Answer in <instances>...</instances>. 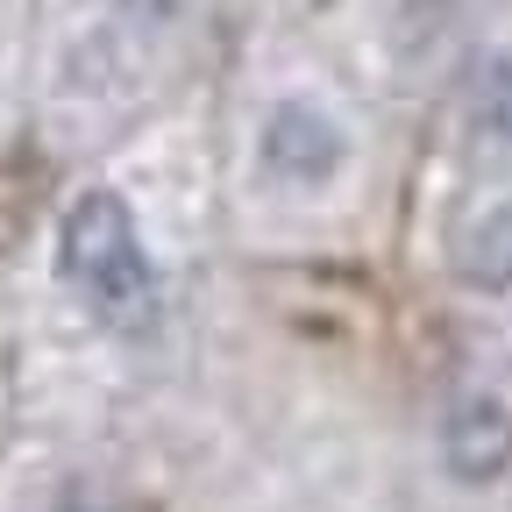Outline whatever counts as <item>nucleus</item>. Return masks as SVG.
I'll return each instance as SVG.
<instances>
[{
    "instance_id": "1",
    "label": "nucleus",
    "mask_w": 512,
    "mask_h": 512,
    "mask_svg": "<svg viewBox=\"0 0 512 512\" xmlns=\"http://www.w3.org/2000/svg\"><path fill=\"white\" fill-rule=\"evenodd\" d=\"M57 264H64V285L100 320H114V328H143L157 313V271H150V249H143L136 214H128L121 192H86L64 214Z\"/></svg>"
},
{
    "instance_id": "2",
    "label": "nucleus",
    "mask_w": 512,
    "mask_h": 512,
    "mask_svg": "<svg viewBox=\"0 0 512 512\" xmlns=\"http://www.w3.org/2000/svg\"><path fill=\"white\" fill-rule=\"evenodd\" d=\"M256 157H264V171L278 178V185H328L335 171H342V157H349V143H342V128L320 114V107H306V100H278L271 114H264V136H256Z\"/></svg>"
},
{
    "instance_id": "3",
    "label": "nucleus",
    "mask_w": 512,
    "mask_h": 512,
    "mask_svg": "<svg viewBox=\"0 0 512 512\" xmlns=\"http://www.w3.org/2000/svg\"><path fill=\"white\" fill-rule=\"evenodd\" d=\"M441 463H448V477H463V484H491L512 463V413L491 392L456 399L448 420H441Z\"/></svg>"
},
{
    "instance_id": "4",
    "label": "nucleus",
    "mask_w": 512,
    "mask_h": 512,
    "mask_svg": "<svg viewBox=\"0 0 512 512\" xmlns=\"http://www.w3.org/2000/svg\"><path fill=\"white\" fill-rule=\"evenodd\" d=\"M463 278L477 292H512V207H491L463 235Z\"/></svg>"
},
{
    "instance_id": "5",
    "label": "nucleus",
    "mask_w": 512,
    "mask_h": 512,
    "mask_svg": "<svg viewBox=\"0 0 512 512\" xmlns=\"http://www.w3.org/2000/svg\"><path fill=\"white\" fill-rule=\"evenodd\" d=\"M470 114H477L484 136L512 143V50H491V57L477 64V79H470Z\"/></svg>"
}]
</instances>
